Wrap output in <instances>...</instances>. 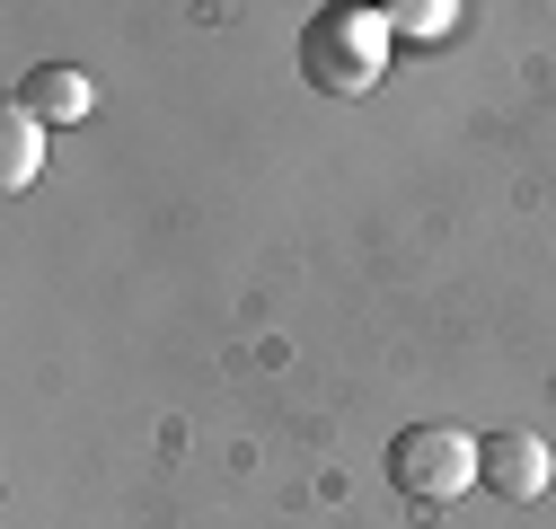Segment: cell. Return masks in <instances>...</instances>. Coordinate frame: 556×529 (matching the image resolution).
<instances>
[{"instance_id": "4", "label": "cell", "mask_w": 556, "mask_h": 529, "mask_svg": "<svg viewBox=\"0 0 556 529\" xmlns=\"http://www.w3.org/2000/svg\"><path fill=\"white\" fill-rule=\"evenodd\" d=\"M10 106H27L36 124H80L89 106H98V89H89V72H72V62H45V72H27L18 80V98Z\"/></svg>"}, {"instance_id": "6", "label": "cell", "mask_w": 556, "mask_h": 529, "mask_svg": "<svg viewBox=\"0 0 556 529\" xmlns=\"http://www.w3.org/2000/svg\"><path fill=\"white\" fill-rule=\"evenodd\" d=\"M389 18H397V27H415V36H442L459 10H451V0H415V10H389Z\"/></svg>"}, {"instance_id": "2", "label": "cell", "mask_w": 556, "mask_h": 529, "mask_svg": "<svg viewBox=\"0 0 556 529\" xmlns=\"http://www.w3.org/2000/svg\"><path fill=\"white\" fill-rule=\"evenodd\" d=\"M389 486L415 503V512H442L477 486V433L459 424H406L389 441Z\"/></svg>"}, {"instance_id": "3", "label": "cell", "mask_w": 556, "mask_h": 529, "mask_svg": "<svg viewBox=\"0 0 556 529\" xmlns=\"http://www.w3.org/2000/svg\"><path fill=\"white\" fill-rule=\"evenodd\" d=\"M547 477H556V459L539 433H477V486L495 503H539Z\"/></svg>"}, {"instance_id": "5", "label": "cell", "mask_w": 556, "mask_h": 529, "mask_svg": "<svg viewBox=\"0 0 556 529\" xmlns=\"http://www.w3.org/2000/svg\"><path fill=\"white\" fill-rule=\"evenodd\" d=\"M36 168H45V124L10 106L0 115V185H36Z\"/></svg>"}, {"instance_id": "1", "label": "cell", "mask_w": 556, "mask_h": 529, "mask_svg": "<svg viewBox=\"0 0 556 529\" xmlns=\"http://www.w3.org/2000/svg\"><path fill=\"white\" fill-rule=\"evenodd\" d=\"M380 62H389V10H318L301 27V80L318 98L380 89Z\"/></svg>"}]
</instances>
